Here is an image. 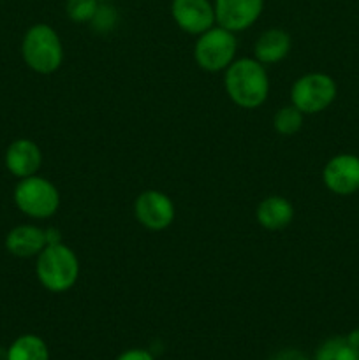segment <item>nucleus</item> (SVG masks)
<instances>
[{
  "mask_svg": "<svg viewBox=\"0 0 359 360\" xmlns=\"http://www.w3.org/2000/svg\"><path fill=\"white\" fill-rule=\"evenodd\" d=\"M225 91L236 105L257 109L270 94V77L266 67L256 58H238L225 69Z\"/></svg>",
  "mask_w": 359,
  "mask_h": 360,
  "instance_id": "1",
  "label": "nucleus"
},
{
  "mask_svg": "<svg viewBox=\"0 0 359 360\" xmlns=\"http://www.w3.org/2000/svg\"><path fill=\"white\" fill-rule=\"evenodd\" d=\"M35 274L42 287L53 294L70 290L80 278V260L77 255L63 243L46 245L37 255Z\"/></svg>",
  "mask_w": 359,
  "mask_h": 360,
  "instance_id": "2",
  "label": "nucleus"
},
{
  "mask_svg": "<svg viewBox=\"0 0 359 360\" xmlns=\"http://www.w3.org/2000/svg\"><path fill=\"white\" fill-rule=\"evenodd\" d=\"M25 63L37 74H53L62 67L63 46L53 27L37 23L30 27L21 42Z\"/></svg>",
  "mask_w": 359,
  "mask_h": 360,
  "instance_id": "3",
  "label": "nucleus"
},
{
  "mask_svg": "<svg viewBox=\"0 0 359 360\" xmlns=\"http://www.w3.org/2000/svg\"><path fill=\"white\" fill-rule=\"evenodd\" d=\"M18 210L35 220L51 218L60 207V193L49 179L34 174L20 179L14 188Z\"/></svg>",
  "mask_w": 359,
  "mask_h": 360,
  "instance_id": "4",
  "label": "nucleus"
},
{
  "mask_svg": "<svg viewBox=\"0 0 359 360\" xmlns=\"http://www.w3.org/2000/svg\"><path fill=\"white\" fill-rule=\"evenodd\" d=\"M236 49L234 32L218 25L199 35L194 46V58L206 72H222L236 60Z\"/></svg>",
  "mask_w": 359,
  "mask_h": 360,
  "instance_id": "5",
  "label": "nucleus"
},
{
  "mask_svg": "<svg viewBox=\"0 0 359 360\" xmlns=\"http://www.w3.org/2000/svg\"><path fill=\"white\" fill-rule=\"evenodd\" d=\"M336 91L333 77L324 72H310L294 81L291 88V102L303 115H317L333 104Z\"/></svg>",
  "mask_w": 359,
  "mask_h": 360,
  "instance_id": "6",
  "label": "nucleus"
},
{
  "mask_svg": "<svg viewBox=\"0 0 359 360\" xmlns=\"http://www.w3.org/2000/svg\"><path fill=\"white\" fill-rule=\"evenodd\" d=\"M136 220L148 231H164L175 221L176 211L172 200L160 190H144L134 202Z\"/></svg>",
  "mask_w": 359,
  "mask_h": 360,
  "instance_id": "7",
  "label": "nucleus"
},
{
  "mask_svg": "<svg viewBox=\"0 0 359 360\" xmlns=\"http://www.w3.org/2000/svg\"><path fill=\"white\" fill-rule=\"evenodd\" d=\"M322 181L336 195H352L359 192V157L340 153L331 158L322 171Z\"/></svg>",
  "mask_w": 359,
  "mask_h": 360,
  "instance_id": "8",
  "label": "nucleus"
},
{
  "mask_svg": "<svg viewBox=\"0 0 359 360\" xmlns=\"http://www.w3.org/2000/svg\"><path fill=\"white\" fill-rule=\"evenodd\" d=\"M171 14L175 23L192 35H201L217 23L215 7L210 0H172Z\"/></svg>",
  "mask_w": 359,
  "mask_h": 360,
  "instance_id": "9",
  "label": "nucleus"
},
{
  "mask_svg": "<svg viewBox=\"0 0 359 360\" xmlns=\"http://www.w3.org/2000/svg\"><path fill=\"white\" fill-rule=\"evenodd\" d=\"M213 7L217 23L236 34L250 28L259 20L264 0H215Z\"/></svg>",
  "mask_w": 359,
  "mask_h": 360,
  "instance_id": "10",
  "label": "nucleus"
},
{
  "mask_svg": "<svg viewBox=\"0 0 359 360\" xmlns=\"http://www.w3.org/2000/svg\"><path fill=\"white\" fill-rule=\"evenodd\" d=\"M4 160L11 174L23 179L37 174L42 165V151L34 141L16 139L7 146Z\"/></svg>",
  "mask_w": 359,
  "mask_h": 360,
  "instance_id": "11",
  "label": "nucleus"
},
{
  "mask_svg": "<svg viewBox=\"0 0 359 360\" xmlns=\"http://www.w3.org/2000/svg\"><path fill=\"white\" fill-rule=\"evenodd\" d=\"M48 245L44 229L37 225H18L6 236V248L11 255L28 259L37 257Z\"/></svg>",
  "mask_w": 359,
  "mask_h": 360,
  "instance_id": "12",
  "label": "nucleus"
},
{
  "mask_svg": "<svg viewBox=\"0 0 359 360\" xmlns=\"http://www.w3.org/2000/svg\"><path fill=\"white\" fill-rule=\"evenodd\" d=\"M257 221L266 231H282L289 227L294 218V207L285 197L270 195L259 202L256 211Z\"/></svg>",
  "mask_w": 359,
  "mask_h": 360,
  "instance_id": "13",
  "label": "nucleus"
},
{
  "mask_svg": "<svg viewBox=\"0 0 359 360\" xmlns=\"http://www.w3.org/2000/svg\"><path fill=\"white\" fill-rule=\"evenodd\" d=\"M291 46L292 41L287 32L282 28H270L259 35L253 46V53L256 60H259L263 65H267V63L282 62L291 51Z\"/></svg>",
  "mask_w": 359,
  "mask_h": 360,
  "instance_id": "14",
  "label": "nucleus"
},
{
  "mask_svg": "<svg viewBox=\"0 0 359 360\" xmlns=\"http://www.w3.org/2000/svg\"><path fill=\"white\" fill-rule=\"evenodd\" d=\"M6 360H49V348L42 338L23 334L7 348Z\"/></svg>",
  "mask_w": 359,
  "mask_h": 360,
  "instance_id": "15",
  "label": "nucleus"
},
{
  "mask_svg": "<svg viewBox=\"0 0 359 360\" xmlns=\"http://www.w3.org/2000/svg\"><path fill=\"white\" fill-rule=\"evenodd\" d=\"M313 360H359V350L348 343L347 336H333L319 345Z\"/></svg>",
  "mask_w": 359,
  "mask_h": 360,
  "instance_id": "16",
  "label": "nucleus"
},
{
  "mask_svg": "<svg viewBox=\"0 0 359 360\" xmlns=\"http://www.w3.org/2000/svg\"><path fill=\"white\" fill-rule=\"evenodd\" d=\"M303 118H305V115L296 105H284L280 111L275 112L273 129L280 136H294L301 130Z\"/></svg>",
  "mask_w": 359,
  "mask_h": 360,
  "instance_id": "17",
  "label": "nucleus"
},
{
  "mask_svg": "<svg viewBox=\"0 0 359 360\" xmlns=\"http://www.w3.org/2000/svg\"><path fill=\"white\" fill-rule=\"evenodd\" d=\"M99 4V0H67L65 13L74 23H90Z\"/></svg>",
  "mask_w": 359,
  "mask_h": 360,
  "instance_id": "18",
  "label": "nucleus"
},
{
  "mask_svg": "<svg viewBox=\"0 0 359 360\" xmlns=\"http://www.w3.org/2000/svg\"><path fill=\"white\" fill-rule=\"evenodd\" d=\"M116 23H118V13H116L115 7L108 6L106 2L99 4L97 11L90 21L92 30L99 32V34H108V32L115 30Z\"/></svg>",
  "mask_w": 359,
  "mask_h": 360,
  "instance_id": "19",
  "label": "nucleus"
},
{
  "mask_svg": "<svg viewBox=\"0 0 359 360\" xmlns=\"http://www.w3.org/2000/svg\"><path fill=\"white\" fill-rule=\"evenodd\" d=\"M115 360H155L153 354L144 348H130V350L122 352Z\"/></svg>",
  "mask_w": 359,
  "mask_h": 360,
  "instance_id": "20",
  "label": "nucleus"
},
{
  "mask_svg": "<svg viewBox=\"0 0 359 360\" xmlns=\"http://www.w3.org/2000/svg\"><path fill=\"white\" fill-rule=\"evenodd\" d=\"M271 360H310L303 354L301 350H296V348H285V350L278 352Z\"/></svg>",
  "mask_w": 359,
  "mask_h": 360,
  "instance_id": "21",
  "label": "nucleus"
},
{
  "mask_svg": "<svg viewBox=\"0 0 359 360\" xmlns=\"http://www.w3.org/2000/svg\"><path fill=\"white\" fill-rule=\"evenodd\" d=\"M347 340H348V343L352 345V347H355L359 350V329L351 330V333L347 334Z\"/></svg>",
  "mask_w": 359,
  "mask_h": 360,
  "instance_id": "22",
  "label": "nucleus"
},
{
  "mask_svg": "<svg viewBox=\"0 0 359 360\" xmlns=\"http://www.w3.org/2000/svg\"><path fill=\"white\" fill-rule=\"evenodd\" d=\"M99 2H109V0H99Z\"/></svg>",
  "mask_w": 359,
  "mask_h": 360,
  "instance_id": "23",
  "label": "nucleus"
}]
</instances>
